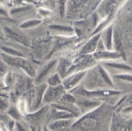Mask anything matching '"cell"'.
Segmentation results:
<instances>
[{
    "mask_svg": "<svg viewBox=\"0 0 132 131\" xmlns=\"http://www.w3.org/2000/svg\"><path fill=\"white\" fill-rule=\"evenodd\" d=\"M65 93L66 90L63 85L55 87L48 86L44 94L43 99V105L55 103Z\"/></svg>",
    "mask_w": 132,
    "mask_h": 131,
    "instance_id": "cell-7",
    "label": "cell"
},
{
    "mask_svg": "<svg viewBox=\"0 0 132 131\" xmlns=\"http://www.w3.org/2000/svg\"><path fill=\"white\" fill-rule=\"evenodd\" d=\"M113 112L105 104L74 120L71 131H102L110 126Z\"/></svg>",
    "mask_w": 132,
    "mask_h": 131,
    "instance_id": "cell-1",
    "label": "cell"
},
{
    "mask_svg": "<svg viewBox=\"0 0 132 131\" xmlns=\"http://www.w3.org/2000/svg\"><path fill=\"white\" fill-rule=\"evenodd\" d=\"M60 3V14L61 16H64L66 10V1H61L59 2Z\"/></svg>",
    "mask_w": 132,
    "mask_h": 131,
    "instance_id": "cell-33",
    "label": "cell"
},
{
    "mask_svg": "<svg viewBox=\"0 0 132 131\" xmlns=\"http://www.w3.org/2000/svg\"><path fill=\"white\" fill-rule=\"evenodd\" d=\"M102 101L95 99H77L76 105L81 111L82 114H87L99 107L102 104Z\"/></svg>",
    "mask_w": 132,
    "mask_h": 131,
    "instance_id": "cell-11",
    "label": "cell"
},
{
    "mask_svg": "<svg viewBox=\"0 0 132 131\" xmlns=\"http://www.w3.org/2000/svg\"><path fill=\"white\" fill-rule=\"evenodd\" d=\"M105 50H106L105 45H104V44H103V42L101 38H100V39L99 40V41L98 43L96 52L102 51H105Z\"/></svg>",
    "mask_w": 132,
    "mask_h": 131,
    "instance_id": "cell-34",
    "label": "cell"
},
{
    "mask_svg": "<svg viewBox=\"0 0 132 131\" xmlns=\"http://www.w3.org/2000/svg\"><path fill=\"white\" fill-rule=\"evenodd\" d=\"M0 28H1V27H0ZM1 33V29H0V33Z\"/></svg>",
    "mask_w": 132,
    "mask_h": 131,
    "instance_id": "cell-37",
    "label": "cell"
},
{
    "mask_svg": "<svg viewBox=\"0 0 132 131\" xmlns=\"http://www.w3.org/2000/svg\"><path fill=\"white\" fill-rule=\"evenodd\" d=\"M16 125L18 131H29L26 127H25L24 125H23L22 124L20 123H16Z\"/></svg>",
    "mask_w": 132,
    "mask_h": 131,
    "instance_id": "cell-35",
    "label": "cell"
},
{
    "mask_svg": "<svg viewBox=\"0 0 132 131\" xmlns=\"http://www.w3.org/2000/svg\"><path fill=\"white\" fill-rule=\"evenodd\" d=\"M4 30L7 35L14 41L18 42L25 46L29 45V42L23 35L13 31L11 28L7 26L4 27Z\"/></svg>",
    "mask_w": 132,
    "mask_h": 131,
    "instance_id": "cell-22",
    "label": "cell"
},
{
    "mask_svg": "<svg viewBox=\"0 0 132 131\" xmlns=\"http://www.w3.org/2000/svg\"><path fill=\"white\" fill-rule=\"evenodd\" d=\"M101 36V32L93 35L80 51V55L92 54L96 51L98 43Z\"/></svg>",
    "mask_w": 132,
    "mask_h": 131,
    "instance_id": "cell-19",
    "label": "cell"
},
{
    "mask_svg": "<svg viewBox=\"0 0 132 131\" xmlns=\"http://www.w3.org/2000/svg\"><path fill=\"white\" fill-rule=\"evenodd\" d=\"M72 64V62L68 59L61 57L58 60V63L56 68L57 72L62 80H63L67 76L68 73Z\"/></svg>",
    "mask_w": 132,
    "mask_h": 131,
    "instance_id": "cell-20",
    "label": "cell"
},
{
    "mask_svg": "<svg viewBox=\"0 0 132 131\" xmlns=\"http://www.w3.org/2000/svg\"><path fill=\"white\" fill-rule=\"evenodd\" d=\"M86 73V71H79L72 73L65 78L63 80L62 85L66 91H71L77 87V85L84 77Z\"/></svg>",
    "mask_w": 132,
    "mask_h": 131,
    "instance_id": "cell-12",
    "label": "cell"
},
{
    "mask_svg": "<svg viewBox=\"0 0 132 131\" xmlns=\"http://www.w3.org/2000/svg\"><path fill=\"white\" fill-rule=\"evenodd\" d=\"M113 48L115 49V51L120 53L123 57V59L126 60L125 53L123 51L122 36L118 31H114L113 34Z\"/></svg>",
    "mask_w": 132,
    "mask_h": 131,
    "instance_id": "cell-23",
    "label": "cell"
},
{
    "mask_svg": "<svg viewBox=\"0 0 132 131\" xmlns=\"http://www.w3.org/2000/svg\"><path fill=\"white\" fill-rule=\"evenodd\" d=\"M109 131H132V120L122 118L113 112Z\"/></svg>",
    "mask_w": 132,
    "mask_h": 131,
    "instance_id": "cell-8",
    "label": "cell"
},
{
    "mask_svg": "<svg viewBox=\"0 0 132 131\" xmlns=\"http://www.w3.org/2000/svg\"><path fill=\"white\" fill-rule=\"evenodd\" d=\"M0 58L7 66H10L14 68H20L24 71L28 76L35 79L36 71L29 61L24 58L11 56L3 52H0Z\"/></svg>",
    "mask_w": 132,
    "mask_h": 131,
    "instance_id": "cell-3",
    "label": "cell"
},
{
    "mask_svg": "<svg viewBox=\"0 0 132 131\" xmlns=\"http://www.w3.org/2000/svg\"><path fill=\"white\" fill-rule=\"evenodd\" d=\"M87 1H70L66 3L65 12L67 13L68 17L73 18L77 14L81 12L83 7L88 3Z\"/></svg>",
    "mask_w": 132,
    "mask_h": 131,
    "instance_id": "cell-15",
    "label": "cell"
},
{
    "mask_svg": "<svg viewBox=\"0 0 132 131\" xmlns=\"http://www.w3.org/2000/svg\"><path fill=\"white\" fill-rule=\"evenodd\" d=\"M84 88L87 90H110L114 85L108 72L100 64L95 66L89 72Z\"/></svg>",
    "mask_w": 132,
    "mask_h": 131,
    "instance_id": "cell-2",
    "label": "cell"
},
{
    "mask_svg": "<svg viewBox=\"0 0 132 131\" xmlns=\"http://www.w3.org/2000/svg\"><path fill=\"white\" fill-rule=\"evenodd\" d=\"M105 64L106 66L113 69L121 70L132 71V67L126 64L125 63L117 62H106L105 63Z\"/></svg>",
    "mask_w": 132,
    "mask_h": 131,
    "instance_id": "cell-28",
    "label": "cell"
},
{
    "mask_svg": "<svg viewBox=\"0 0 132 131\" xmlns=\"http://www.w3.org/2000/svg\"><path fill=\"white\" fill-rule=\"evenodd\" d=\"M115 13V12H113L111 13H110L104 20H103L100 24H99V25L97 27V28H96L95 30L92 32V36L100 33V31L101 30L104 29L106 27H107L108 26V24L111 21Z\"/></svg>",
    "mask_w": 132,
    "mask_h": 131,
    "instance_id": "cell-26",
    "label": "cell"
},
{
    "mask_svg": "<svg viewBox=\"0 0 132 131\" xmlns=\"http://www.w3.org/2000/svg\"><path fill=\"white\" fill-rule=\"evenodd\" d=\"M0 52H1V49H0Z\"/></svg>",
    "mask_w": 132,
    "mask_h": 131,
    "instance_id": "cell-38",
    "label": "cell"
},
{
    "mask_svg": "<svg viewBox=\"0 0 132 131\" xmlns=\"http://www.w3.org/2000/svg\"><path fill=\"white\" fill-rule=\"evenodd\" d=\"M42 131H50V130L48 128V127H47V126H44V127H43V130Z\"/></svg>",
    "mask_w": 132,
    "mask_h": 131,
    "instance_id": "cell-36",
    "label": "cell"
},
{
    "mask_svg": "<svg viewBox=\"0 0 132 131\" xmlns=\"http://www.w3.org/2000/svg\"><path fill=\"white\" fill-rule=\"evenodd\" d=\"M34 6L27 5L26 6H22L21 7L16 8L12 10L9 15H10L12 18H16L17 17H21L25 13H28L30 11H32Z\"/></svg>",
    "mask_w": 132,
    "mask_h": 131,
    "instance_id": "cell-24",
    "label": "cell"
},
{
    "mask_svg": "<svg viewBox=\"0 0 132 131\" xmlns=\"http://www.w3.org/2000/svg\"><path fill=\"white\" fill-rule=\"evenodd\" d=\"M50 110V106L49 105H45L38 110L27 114L26 116L28 120L34 124V127H36L37 125H39L43 121L47 120Z\"/></svg>",
    "mask_w": 132,
    "mask_h": 131,
    "instance_id": "cell-10",
    "label": "cell"
},
{
    "mask_svg": "<svg viewBox=\"0 0 132 131\" xmlns=\"http://www.w3.org/2000/svg\"><path fill=\"white\" fill-rule=\"evenodd\" d=\"M113 34L114 29L112 25H109L107 27L102 34L101 38L105 45L106 50L112 51L113 49Z\"/></svg>",
    "mask_w": 132,
    "mask_h": 131,
    "instance_id": "cell-21",
    "label": "cell"
},
{
    "mask_svg": "<svg viewBox=\"0 0 132 131\" xmlns=\"http://www.w3.org/2000/svg\"><path fill=\"white\" fill-rule=\"evenodd\" d=\"M114 77L120 80L132 82V75L129 74H118L115 75Z\"/></svg>",
    "mask_w": 132,
    "mask_h": 131,
    "instance_id": "cell-31",
    "label": "cell"
},
{
    "mask_svg": "<svg viewBox=\"0 0 132 131\" xmlns=\"http://www.w3.org/2000/svg\"><path fill=\"white\" fill-rule=\"evenodd\" d=\"M7 114L17 120H20L21 119L22 114L19 111L17 107L13 106L9 108L7 110Z\"/></svg>",
    "mask_w": 132,
    "mask_h": 131,
    "instance_id": "cell-30",
    "label": "cell"
},
{
    "mask_svg": "<svg viewBox=\"0 0 132 131\" xmlns=\"http://www.w3.org/2000/svg\"><path fill=\"white\" fill-rule=\"evenodd\" d=\"M58 59H53L41 66L36 71V77L34 83L36 86L45 83L47 79L53 74L54 70H56L58 63Z\"/></svg>",
    "mask_w": 132,
    "mask_h": 131,
    "instance_id": "cell-5",
    "label": "cell"
},
{
    "mask_svg": "<svg viewBox=\"0 0 132 131\" xmlns=\"http://www.w3.org/2000/svg\"><path fill=\"white\" fill-rule=\"evenodd\" d=\"M115 113L118 114L121 112L125 114L132 113V95H126L118 101L114 107Z\"/></svg>",
    "mask_w": 132,
    "mask_h": 131,
    "instance_id": "cell-16",
    "label": "cell"
},
{
    "mask_svg": "<svg viewBox=\"0 0 132 131\" xmlns=\"http://www.w3.org/2000/svg\"><path fill=\"white\" fill-rule=\"evenodd\" d=\"M74 36H58L55 38L52 48L51 52L47 56V59H49L54 54L55 52L61 49L64 46L70 44L75 39Z\"/></svg>",
    "mask_w": 132,
    "mask_h": 131,
    "instance_id": "cell-14",
    "label": "cell"
},
{
    "mask_svg": "<svg viewBox=\"0 0 132 131\" xmlns=\"http://www.w3.org/2000/svg\"><path fill=\"white\" fill-rule=\"evenodd\" d=\"M95 64L96 61L94 60L91 54L80 55L74 62H72L67 77L75 72L85 71L90 67L95 66Z\"/></svg>",
    "mask_w": 132,
    "mask_h": 131,
    "instance_id": "cell-6",
    "label": "cell"
},
{
    "mask_svg": "<svg viewBox=\"0 0 132 131\" xmlns=\"http://www.w3.org/2000/svg\"><path fill=\"white\" fill-rule=\"evenodd\" d=\"M74 119L56 120L48 124L47 126L50 131H68L71 130Z\"/></svg>",
    "mask_w": 132,
    "mask_h": 131,
    "instance_id": "cell-17",
    "label": "cell"
},
{
    "mask_svg": "<svg viewBox=\"0 0 132 131\" xmlns=\"http://www.w3.org/2000/svg\"><path fill=\"white\" fill-rule=\"evenodd\" d=\"M75 118H78L76 117V116L70 113V112L64 110L58 109L52 107V109L51 110V111L50 110L46 121L49 124L56 120Z\"/></svg>",
    "mask_w": 132,
    "mask_h": 131,
    "instance_id": "cell-13",
    "label": "cell"
},
{
    "mask_svg": "<svg viewBox=\"0 0 132 131\" xmlns=\"http://www.w3.org/2000/svg\"><path fill=\"white\" fill-rule=\"evenodd\" d=\"M9 109V101L7 99L3 97H0V110L1 111L8 110Z\"/></svg>",
    "mask_w": 132,
    "mask_h": 131,
    "instance_id": "cell-32",
    "label": "cell"
},
{
    "mask_svg": "<svg viewBox=\"0 0 132 131\" xmlns=\"http://www.w3.org/2000/svg\"><path fill=\"white\" fill-rule=\"evenodd\" d=\"M71 93L77 99H99L101 98L108 97L120 95L122 93L120 91L112 89L110 90H87L84 88L76 87L70 91Z\"/></svg>",
    "mask_w": 132,
    "mask_h": 131,
    "instance_id": "cell-4",
    "label": "cell"
},
{
    "mask_svg": "<svg viewBox=\"0 0 132 131\" xmlns=\"http://www.w3.org/2000/svg\"><path fill=\"white\" fill-rule=\"evenodd\" d=\"M42 22L41 20L38 19H32L27 21L23 23L20 25V27L22 29H29L39 24Z\"/></svg>",
    "mask_w": 132,
    "mask_h": 131,
    "instance_id": "cell-29",
    "label": "cell"
},
{
    "mask_svg": "<svg viewBox=\"0 0 132 131\" xmlns=\"http://www.w3.org/2000/svg\"><path fill=\"white\" fill-rule=\"evenodd\" d=\"M48 27L51 30L62 33H70L74 31L73 28L70 26L54 24L50 25Z\"/></svg>",
    "mask_w": 132,
    "mask_h": 131,
    "instance_id": "cell-25",
    "label": "cell"
},
{
    "mask_svg": "<svg viewBox=\"0 0 132 131\" xmlns=\"http://www.w3.org/2000/svg\"><path fill=\"white\" fill-rule=\"evenodd\" d=\"M47 86V84L45 82L34 87V95L29 109L31 113H33V112L38 110L44 106L42 105L43 104V99L44 92Z\"/></svg>",
    "mask_w": 132,
    "mask_h": 131,
    "instance_id": "cell-9",
    "label": "cell"
},
{
    "mask_svg": "<svg viewBox=\"0 0 132 131\" xmlns=\"http://www.w3.org/2000/svg\"><path fill=\"white\" fill-rule=\"evenodd\" d=\"M63 80L61 78L59 74L57 73H54L46 80V83L49 86H58L62 85Z\"/></svg>",
    "mask_w": 132,
    "mask_h": 131,
    "instance_id": "cell-27",
    "label": "cell"
},
{
    "mask_svg": "<svg viewBox=\"0 0 132 131\" xmlns=\"http://www.w3.org/2000/svg\"><path fill=\"white\" fill-rule=\"evenodd\" d=\"M92 56L95 61L100 60H114L122 58V55L116 51H109L105 50L102 51L95 52L92 53Z\"/></svg>",
    "mask_w": 132,
    "mask_h": 131,
    "instance_id": "cell-18",
    "label": "cell"
}]
</instances>
